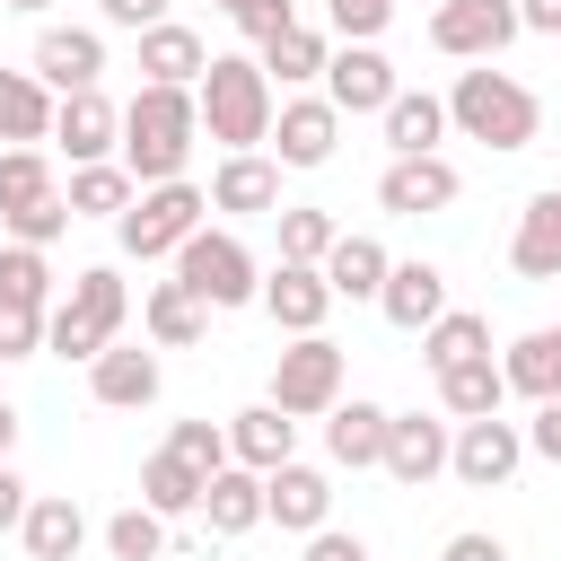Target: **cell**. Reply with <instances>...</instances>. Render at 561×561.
Listing matches in <instances>:
<instances>
[{
    "mask_svg": "<svg viewBox=\"0 0 561 561\" xmlns=\"http://www.w3.org/2000/svg\"><path fill=\"white\" fill-rule=\"evenodd\" d=\"M386 430H394V412L351 394V403H333V412H324V456H333V465H351V473H359V465H386Z\"/></svg>",
    "mask_w": 561,
    "mask_h": 561,
    "instance_id": "obj_19",
    "label": "cell"
},
{
    "mask_svg": "<svg viewBox=\"0 0 561 561\" xmlns=\"http://www.w3.org/2000/svg\"><path fill=\"white\" fill-rule=\"evenodd\" d=\"M526 447L561 465V394H552V403H535V421H526Z\"/></svg>",
    "mask_w": 561,
    "mask_h": 561,
    "instance_id": "obj_45",
    "label": "cell"
},
{
    "mask_svg": "<svg viewBox=\"0 0 561 561\" xmlns=\"http://www.w3.org/2000/svg\"><path fill=\"white\" fill-rule=\"evenodd\" d=\"M465 193V175L447 167V158H394L386 175H377V202L394 210V219H421V210H447Z\"/></svg>",
    "mask_w": 561,
    "mask_h": 561,
    "instance_id": "obj_15",
    "label": "cell"
},
{
    "mask_svg": "<svg viewBox=\"0 0 561 561\" xmlns=\"http://www.w3.org/2000/svg\"><path fill=\"white\" fill-rule=\"evenodd\" d=\"M140 316H149V342H167V351H193V342H202V324H210V307H202L184 280H158Z\"/></svg>",
    "mask_w": 561,
    "mask_h": 561,
    "instance_id": "obj_31",
    "label": "cell"
},
{
    "mask_svg": "<svg viewBox=\"0 0 561 561\" xmlns=\"http://www.w3.org/2000/svg\"><path fill=\"white\" fill-rule=\"evenodd\" d=\"M167 447H175V456H184L193 473H219V465H237V456H228V430H219V421H175V430H167Z\"/></svg>",
    "mask_w": 561,
    "mask_h": 561,
    "instance_id": "obj_41",
    "label": "cell"
},
{
    "mask_svg": "<svg viewBox=\"0 0 561 561\" xmlns=\"http://www.w3.org/2000/svg\"><path fill=\"white\" fill-rule=\"evenodd\" d=\"M175 280H184L202 307H254V298H263V272H254V254H245L228 228H202V237H184V254H175Z\"/></svg>",
    "mask_w": 561,
    "mask_h": 561,
    "instance_id": "obj_6",
    "label": "cell"
},
{
    "mask_svg": "<svg viewBox=\"0 0 561 561\" xmlns=\"http://www.w3.org/2000/svg\"><path fill=\"white\" fill-rule=\"evenodd\" d=\"M517 465H526V430H517V421H500V412H491V421H456V456H447L456 482L500 491Z\"/></svg>",
    "mask_w": 561,
    "mask_h": 561,
    "instance_id": "obj_9",
    "label": "cell"
},
{
    "mask_svg": "<svg viewBox=\"0 0 561 561\" xmlns=\"http://www.w3.org/2000/svg\"><path fill=\"white\" fill-rule=\"evenodd\" d=\"M324 9H333V35L342 44H377L386 18H394V0H324Z\"/></svg>",
    "mask_w": 561,
    "mask_h": 561,
    "instance_id": "obj_43",
    "label": "cell"
},
{
    "mask_svg": "<svg viewBox=\"0 0 561 561\" xmlns=\"http://www.w3.org/2000/svg\"><path fill=\"white\" fill-rule=\"evenodd\" d=\"M386 149L394 158H438V131H447V96H430V88H403L386 114Z\"/></svg>",
    "mask_w": 561,
    "mask_h": 561,
    "instance_id": "obj_25",
    "label": "cell"
},
{
    "mask_svg": "<svg viewBox=\"0 0 561 561\" xmlns=\"http://www.w3.org/2000/svg\"><path fill=\"white\" fill-rule=\"evenodd\" d=\"M289 447H298V421H289L280 403H254V412H237V421H228V456H237L245 473H280V465H289Z\"/></svg>",
    "mask_w": 561,
    "mask_h": 561,
    "instance_id": "obj_21",
    "label": "cell"
},
{
    "mask_svg": "<svg viewBox=\"0 0 561 561\" xmlns=\"http://www.w3.org/2000/svg\"><path fill=\"white\" fill-rule=\"evenodd\" d=\"M377 307H386V324L430 333V324L447 316V272H438V263H394V272H386V289H377Z\"/></svg>",
    "mask_w": 561,
    "mask_h": 561,
    "instance_id": "obj_18",
    "label": "cell"
},
{
    "mask_svg": "<svg viewBox=\"0 0 561 561\" xmlns=\"http://www.w3.org/2000/svg\"><path fill=\"white\" fill-rule=\"evenodd\" d=\"M333 140H342L333 96H289V105L272 114V158H280V167H324Z\"/></svg>",
    "mask_w": 561,
    "mask_h": 561,
    "instance_id": "obj_13",
    "label": "cell"
},
{
    "mask_svg": "<svg viewBox=\"0 0 561 561\" xmlns=\"http://www.w3.org/2000/svg\"><path fill=\"white\" fill-rule=\"evenodd\" d=\"M53 114H61V96L35 70H0V140L35 149V140H53Z\"/></svg>",
    "mask_w": 561,
    "mask_h": 561,
    "instance_id": "obj_24",
    "label": "cell"
},
{
    "mask_svg": "<svg viewBox=\"0 0 561 561\" xmlns=\"http://www.w3.org/2000/svg\"><path fill=\"white\" fill-rule=\"evenodd\" d=\"M0 298L53 316V263H44V245H0Z\"/></svg>",
    "mask_w": 561,
    "mask_h": 561,
    "instance_id": "obj_39",
    "label": "cell"
},
{
    "mask_svg": "<svg viewBox=\"0 0 561 561\" xmlns=\"http://www.w3.org/2000/svg\"><path fill=\"white\" fill-rule=\"evenodd\" d=\"M517 35H526L517 0H447V9H430V44L456 53V61H491V53L517 44Z\"/></svg>",
    "mask_w": 561,
    "mask_h": 561,
    "instance_id": "obj_8",
    "label": "cell"
},
{
    "mask_svg": "<svg viewBox=\"0 0 561 561\" xmlns=\"http://www.w3.org/2000/svg\"><path fill=\"white\" fill-rule=\"evenodd\" d=\"M88 386H96V403H105V412H140V403H158V359L114 342V351H96V359H88Z\"/></svg>",
    "mask_w": 561,
    "mask_h": 561,
    "instance_id": "obj_23",
    "label": "cell"
},
{
    "mask_svg": "<svg viewBox=\"0 0 561 561\" xmlns=\"http://www.w3.org/2000/svg\"><path fill=\"white\" fill-rule=\"evenodd\" d=\"M26 552L35 561H79V543H88V517H79V500H61V491H44L35 508H26Z\"/></svg>",
    "mask_w": 561,
    "mask_h": 561,
    "instance_id": "obj_29",
    "label": "cell"
},
{
    "mask_svg": "<svg viewBox=\"0 0 561 561\" xmlns=\"http://www.w3.org/2000/svg\"><path fill=\"white\" fill-rule=\"evenodd\" d=\"M105 26H131V35H149V26H167V0H105Z\"/></svg>",
    "mask_w": 561,
    "mask_h": 561,
    "instance_id": "obj_46",
    "label": "cell"
},
{
    "mask_svg": "<svg viewBox=\"0 0 561 561\" xmlns=\"http://www.w3.org/2000/svg\"><path fill=\"white\" fill-rule=\"evenodd\" d=\"M202 517H210V535H254V526H263V473L219 465V473L202 482Z\"/></svg>",
    "mask_w": 561,
    "mask_h": 561,
    "instance_id": "obj_27",
    "label": "cell"
},
{
    "mask_svg": "<svg viewBox=\"0 0 561 561\" xmlns=\"http://www.w3.org/2000/svg\"><path fill=\"white\" fill-rule=\"evenodd\" d=\"M202 482H210V473H193L175 447H158V456L140 465V508H158V517H193V508H202Z\"/></svg>",
    "mask_w": 561,
    "mask_h": 561,
    "instance_id": "obj_30",
    "label": "cell"
},
{
    "mask_svg": "<svg viewBox=\"0 0 561 561\" xmlns=\"http://www.w3.org/2000/svg\"><path fill=\"white\" fill-rule=\"evenodd\" d=\"M324 96H333V114H386L403 88H394V61L377 44H342L324 61Z\"/></svg>",
    "mask_w": 561,
    "mask_h": 561,
    "instance_id": "obj_10",
    "label": "cell"
},
{
    "mask_svg": "<svg viewBox=\"0 0 561 561\" xmlns=\"http://www.w3.org/2000/svg\"><path fill=\"white\" fill-rule=\"evenodd\" d=\"M517 18H526V35H561V0H517Z\"/></svg>",
    "mask_w": 561,
    "mask_h": 561,
    "instance_id": "obj_51",
    "label": "cell"
},
{
    "mask_svg": "<svg viewBox=\"0 0 561 561\" xmlns=\"http://www.w3.org/2000/svg\"><path fill=\"white\" fill-rule=\"evenodd\" d=\"M0 9H26V18H35V9H53V0H0Z\"/></svg>",
    "mask_w": 561,
    "mask_h": 561,
    "instance_id": "obj_53",
    "label": "cell"
},
{
    "mask_svg": "<svg viewBox=\"0 0 561 561\" xmlns=\"http://www.w3.org/2000/svg\"><path fill=\"white\" fill-rule=\"evenodd\" d=\"M386 272H394V254L377 245V237H333V254H324V280H333V298H377L386 289Z\"/></svg>",
    "mask_w": 561,
    "mask_h": 561,
    "instance_id": "obj_28",
    "label": "cell"
},
{
    "mask_svg": "<svg viewBox=\"0 0 561 561\" xmlns=\"http://www.w3.org/2000/svg\"><path fill=\"white\" fill-rule=\"evenodd\" d=\"M9 228V245H53L61 228H70V202L53 193V202H35V210H18V219H0Z\"/></svg>",
    "mask_w": 561,
    "mask_h": 561,
    "instance_id": "obj_44",
    "label": "cell"
},
{
    "mask_svg": "<svg viewBox=\"0 0 561 561\" xmlns=\"http://www.w3.org/2000/svg\"><path fill=\"white\" fill-rule=\"evenodd\" d=\"M123 307H131L123 272H114V263H88V272L70 280V298L44 316V351H61V359H96V351H114Z\"/></svg>",
    "mask_w": 561,
    "mask_h": 561,
    "instance_id": "obj_4",
    "label": "cell"
},
{
    "mask_svg": "<svg viewBox=\"0 0 561 561\" xmlns=\"http://www.w3.org/2000/svg\"><path fill=\"white\" fill-rule=\"evenodd\" d=\"M307 561H368V543H359V535H333V526H324V535H307Z\"/></svg>",
    "mask_w": 561,
    "mask_h": 561,
    "instance_id": "obj_50",
    "label": "cell"
},
{
    "mask_svg": "<svg viewBox=\"0 0 561 561\" xmlns=\"http://www.w3.org/2000/svg\"><path fill=\"white\" fill-rule=\"evenodd\" d=\"M193 105H202V131L228 149V158H245V149H263L272 140V70L263 61H245V53H210V70H202V88H193Z\"/></svg>",
    "mask_w": 561,
    "mask_h": 561,
    "instance_id": "obj_1",
    "label": "cell"
},
{
    "mask_svg": "<svg viewBox=\"0 0 561 561\" xmlns=\"http://www.w3.org/2000/svg\"><path fill=\"white\" fill-rule=\"evenodd\" d=\"M324 508H333V482L316 473V465H280V473H263V517L272 526H289V535H324Z\"/></svg>",
    "mask_w": 561,
    "mask_h": 561,
    "instance_id": "obj_17",
    "label": "cell"
},
{
    "mask_svg": "<svg viewBox=\"0 0 561 561\" xmlns=\"http://www.w3.org/2000/svg\"><path fill=\"white\" fill-rule=\"evenodd\" d=\"M35 351H44V307L0 298V359H35Z\"/></svg>",
    "mask_w": 561,
    "mask_h": 561,
    "instance_id": "obj_42",
    "label": "cell"
},
{
    "mask_svg": "<svg viewBox=\"0 0 561 561\" xmlns=\"http://www.w3.org/2000/svg\"><path fill=\"white\" fill-rule=\"evenodd\" d=\"M272 403H280L289 421L333 412V403H342V351H333L324 333H298V342L272 359Z\"/></svg>",
    "mask_w": 561,
    "mask_h": 561,
    "instance_id": "obj_7",
    "label": "cell"
},
{
    "mask_svg": "<svg viewBox=\"0 0 561 561\" xmlns=\"http://www.w3.org/2000/svg\"><path fill=\"white\" fill-rule=\"evenodd\" d=\"M202 70H210V53H202V35L193 26H149L140 35V88H202Z\"/></svg>",
    "mask_w": 561,
    "mask_h": 561,
    "instance_id": "obj_20",
    "label": "cell"
},
{
    "mask_svg": "<svg viewBox=\"0 0 561 561\" xmlns=\"http://www.w3.org/2000/svg\"><path fill=\"white\" fill-rule=\"evenodd\" d=\"M53 140L70 149V167H105V149L123 140V105H105V88H79L53 114Z\"/></svg>",
    "mask_w": 561,
    "mask_h": 561,
    "instance_id": "obj_14",
    "label": "cell"
},
{
    "mask_svg": "<svg viewBox=\"0 0 561 561\" xmlns=\"http://www.w3.org/2000/svg\"><path fill=\"white\" fill-rule=\"evenodd\" d=\"M210 210H280V158H263V149L219 158V175H210Z\"/></svg>",
    "mask_w": 561,
    "mask_h": 561,
    "instance_id": "obj_26",
    "label": "cell"
},
{
    "mask_svg": "<svg viewBox=\"0 0 561 561\" xmlns=\"http://www.w3.org/2000/svg\"><path fill=\"white\" fill-rule=\"evenodd\" d=\"M438 9H447V0H438Z\"/></svg>",
    "mask_w": 561,
    "mask_h": 561,
    "instance_id": "obj_55",
    "label": "cell"
},
{
    "mask_svg": "<svg viewBox=\"0 0 561 561\" xmlns=\"http://www.w3.org/2000/svg\"><path fill=\"white\" fill-rule=\"evenodd\" d=\"M508 263H517L526 280H561V184H552V193H535V202L517 210Z\"/></svg>",
    "mask_w": 561,
    "mask_h": 561,
    "instance_id": "obj_22",
    "label": "cell"
},
{
    "mask_svg": "<svg viewBox=\"0 0 561 561\" xmlns=\"http://www.w3.org/2000/svg\"><path fill=\"white\" fill-rule=\"evenodd\" d=\"M500 377L517 386V394H535V403H552L561 394V324H543V333H526L508 359H500Z\"/></svg>",
    "mask_w": 561,
    "mask_h": 561,
    "instance_id": "obj_33",
    "label": "cell"
},
{
    "mask_svg": "<svg viewBox=\"0 0 561 561\" xmlns=\"http://www.w3.org/2000/svg\"><path fill=\"white\" fill-rule=\"evenodd\" d=\"M193 131H202L193 88H140V96L123 105V167H131V184H140V193H149V184H175L184 158H193Z\"/></svg>",
    "mask_w": 561,
    "mask_h": 561,
    "instance_id": "obj_2",
    "label": "cell"
},
{
    "mask_svg": "<svg viewBox=\"0 0 561 561\" xmlns=\"http://www.w3.org/2000/svg\"><path fill=\"white\" fill-rule=\"evenodd\" d=\"M105 552H114V561H158V552H167V517H158V508L105 517Z\"/></svg>",
    "mask_w": 561,
    "mask_h": 561,
    "instance_id": "obj_40",
    "label": "cell"
},
{
    "mask_svg": "<svg viewBox=\"0 0 561 561\" xmlns=\"http://www.w3.org/2000/svg\"><path fill=\"white\" fill-rule=\"evenodd\" d=\"M202 210H210V193L202 184H149V193H131V210L114 219V237H123V254H184V237H202Z\"/></svg>",
    "mask_w": 561,
    "mask_h": 561,
    "instance_id": "obj_5",
    "label": "cell"
},
{
    "mask_svg": "<svg viewBox=\"0 0 561 561\" xmlns=\"http://www.w3.org/2000/svg\"><path fill=\"white\" fill-rule=\"evenodd\" d=\"M447 123H456L465 140H482V149H526V140L543 131V105H535V88H517L508 70H456Z\"/></svg>",
    "mask_w": 561,
    "mask_h": 561,
    "instance_id": "obj_3",
    "label": "cell"
},
{
    "mask_svg": "<svg viewBox=\"0 0 561 561\" xmlns=\"http://www.w3.org/2000/svg\"><path fill=\"white\" fill-rule=\"evenodd\" d=\"M237 26H245L254 44H272V35H280V26H298V18H289V0H254V9L237 18Z\"/></svg>",
    "mask_w": 561,
    "mask_h": 561,
    "instance_id": "obj_47",
    "label": "cell"
},
{
    "mask_svg": "<svg viewBox=\"0 0 561 561\" xmlns=\"http://www.w3.org/2000/svg\"><path fill=\"white\" fill-rule=\"evenodd\" d=\"M26 508H35V491L18 482V465H0V535H9V526H26Z\"/></svg>",
    "mask_w": 561,
    "mask_h": 561,
    "instance_id": "obj_49",
    "label": "cell"
},
{
    "mask_svg": "<svg viewBox=\"0 0 561 561\" xmlns=\"http://www.w3.org/2000/svg\"><path fill=\"white\" fill-rule=\"evenodd\" d=\"M438 561H508V543H500V535H473V526H465V535H447V552H438Z\"/></svg>",
    "mask_w": 561,
    "mask_h": 561,
    "instance_id": "obj_48",
    "label": "cell"
},
{
    "mask_svg": "<svg viewBox=\"0 0 561 561\" xmlns=\"http://www.w3.org/2000/svg\"><path fill=\"white\" fill-rule=\"evenodd\" d=\"M500 394H508L500 359H465V368H447V377H438V403H447L456 421H491V412H500Z\"/></svg>",
    "mask_w": 561,
    "mask_h": 561,
    "instance_id": "obj_34",
    "label": "cell"
},
{
    "mask_svg": "<svg viewBox=\"0 0 561 561\" xmlns=\"http://www.w3.org/2000/svg\"><path fill=\"white\" fill-rule=\"evenodd\" d=\"M447 456H456V430H447V421H430V412H394V430H386V473H394L403 491L438 482Z\"/></svg>",
    "mask_w": 561,
    "mask_h": 561,
    "instance_id": "obj_12",
    "label": "cell"
},
{
    "mask_svg": "<svg viewBox=\"0 0 561 561\" xmlns=\"http://www.w3.org/2000/svg\"><path fill=\"white\" fill-rule=\"evenodd\" d=\"M219 9H228V18H245V9H254V0H219Z\"/></svg>",
    "mask_w": 561,
    "mask_h": 561,
    "instance_id": "obj_54",
    "label": "cell"
},
{
    "mask_svg": "<svg viewBox=\"0 0 561 561\" xmlns=\"http://www.w3.org/2000/svg\"><path fill=\"white\" fill-rule=\"evenodd\" d=\"M35 79H44L53 96L96 88V79H105V35H96V26H44V35H35Z\"/></svg>",
    "mask_w": 561,
    "mask_h": 561,
    "instance_id": "obj_11",
    "label": "cell"
},
{
    "mask_svg": "<svg viewBox=\"0 0 561 561\" xmlns=\"http://www.w3.org/2000/svg\"><path fill=\"white\" fill-rule=\"evenodd\" d=\"M421 359L447 377V368H465V359H491V324L473 316V307H447L430 333H421Z\"/></svg>",
    "mask_w": 561,
    "mask_h": 561,
    "instance_id": "obj_32",
    "label": "cell"
},
{
    "mask_svg": "<svg viewBox=\"0 0 561 561\" xmlns=\"http://www.w3.org/2000/svg\"><path fill=\"white\" fill-rule=\"evenodd\" d=\"M35 202H53L44 149H0V219H18V210H35Z\"/></svg>",
    "mask_w": 561,
    "mask_h": 561,
    "instance_id": "obj_38",
    "label": "cell"
},
{
    "mask_svg": "<svg viewBox=\"0 0 561 561\" xmlns=\"http://www.w3.org/2000/svg\"><path fill=\"white\" fill-rule=\"evenodd\" d=\"M272 219H280V263H316V272H324V254H333V237H342V228H333V210L280 202Z\"/></svg>",
    "mask_w": 561,
    "mask_h": 561,
    "instance_id": "obj_37",
    "label": "cell"
},
{
    "mask_svg": "<svg viewBox=\"0 0 561 561\" xmlns=\"http://www.w3.org/2000/svg\"><path fill=\"white\" fill-rule=\"evenodd\" d=\"M61 202H70V219H123L131 210V167H79Z\"/></svg>",
    "mask_w": 561,
    "mask_h": 561,
    "instance_id": "obj_36",
    "label": "cell"
},
{
    "mask_svg": "<svg viewBox=\"0 0 561 561\" xmlns=\"http://www.w3.org/2000/svg\"><path fill=\"white\" fill-rule=\"evenodd\" d=\"M263 307H272L280 333H324V316H333V280H324L316 263H280V272H263Z\"/></svg>",
    "mask_w": 561,
    "mask_h": 561,
    "instance_id": "obj_16",
    "label": "cell"
},
{
    "mask_svg": "<svg viewBox=\"0 0 561 561\" xmlns=\"http://www.w3.org/2000/svg\"><path fill=\"white\" fill-rule=\"evenodd\" d=\"M324 61H333V44H324L316 26H280V35L263 44V70H272L280 88H307V79H324Z\"/></svg>",
    "mask_w": 561,
    "mask_h": 561,
    "instance_id": "obj_35",
    "label": "cell"
},
{
    "mask_svg": "<svg viewBox=\"0 0 561 561\" xmlns=\"http://www.w3.org/2000/svg\"><path fill=\"white\" fill-rule=\"evenodd\" d=\"M9 447H18V412L0 403V465H9Z\"/></svg>",
    "mask_w": 561,
    "mask_h": 561,
    "instance_id": "obj_52",
    "label": "cell"
}]
</instances>
